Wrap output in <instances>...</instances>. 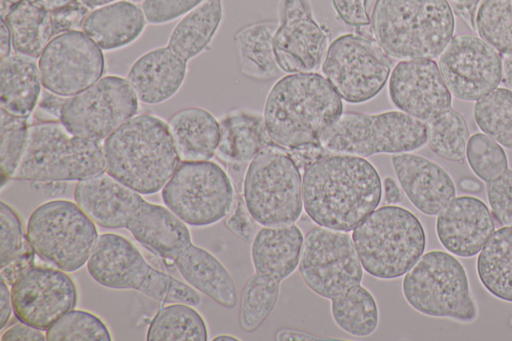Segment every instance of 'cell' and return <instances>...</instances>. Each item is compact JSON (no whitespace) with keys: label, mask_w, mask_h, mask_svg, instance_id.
I'll return each mask as SVG.
<instances>
[{"label":"cell","mask_w":512,"mask_h":341,"mask_svg":"<svg viewBox=\"0 0 512 341\" xmlns=\"http://www.w3.org/2000/svg\"><path fill=\"white\" fill-rule=\"evenodd\" d=\"M225 224L233 234L250 243L261 228L249 212L242 192H236L233 206L225 217Z\"/></svg>","instance_id":"cell-44"},{"label":"cell","mask_w":512,"mask_h":341,"mask_svg":"<svg viewBox=\"0 0 512 341\" xmlns=\"http://www.w3.org/2000/svg\"><path fill=\"white\" fill-rule=\"evenodd\" d=\"M103 148L105 172L144 195L162 190L181 163L168 124L148 113L122 124Z\"/></svg>","instance_id":"cell-5"},{"label":"cell","mask_w":512,"mask_h":341,"mask_svg":"<svg viewBox=\"0 0 512 341\" xmlns=\"http://www.w3.org/2000/svg\"><path fill=\"white\" fill-rule=\"evenodd\" d=\"M428 142L426 124L401 111L377 114L342 112L324 131L320 144L327 153L369 157L410 153Z\"/></svg>","instance_id":"cell-11"},{"label":"cell","mask_w":512,"mask_h":341,"mask_svg":"<svg viewBox=\"0 0 512 341\" xmlns=\"http://www.w3.org/2000/svg\"><path fill=\"white\" fill-rule=\"evenodd\" d=\"M118 0H80L82 4H84L87 8L94 9Z\"/></svg>","instance_id":"cell-55"},{"label":"cell","mask_w":512,"mask_h":341,"mask_svg":"<svg viewBox=\"0 0 512 341\" xmlns=\"http://www.w3.org/2000/svg\"><path fill=\"white\" fill-rule=\"evenodd\" d=\"M304 235L295 225L262 226L251 242L254 274L244 286L239 307V323L246 332L257 330L273 311L280 284L299 265Z\"/></svg>","instance_id":"cell-9"},{"label":"cell","mask_w":512,"mask_h":341,"mask_svg":"<svg viewBox=\"0 0 512 341\" xmlns=\"http://www.w3.org/2000/svg\"><path fill=\"white\" fill-rule=\"evenodd\" d=\"M401 288L406 302L423 315L461 323L478 316L466 269L448 251L423 253L404 275Z\"/></svg>","instance_id":"cell-12"},{"label":"cell","mask_w":512,"mask_h":341,"mask_svg":"<svg viewBox=\"0 0 512 341\" xmlns=\"http://www.w3.org/2000/svg\"><path fill=\"white\" fill-rule=\"evenodd\" d=\"M47 8L51 10L60 9L70 5L76 0H40Z\"/></svg>","instance_id":"cell-54"},{"label":"cell","mask_w":512,"mask_h":341,"mask_svg":"<svg viewBox=\"0 0 512 341\" xmlns=\"http://www.w3.org/2000/svg\"><path fill=\"white\" fill-rule=\"evenodd\" d=\"M430 149L438 156L463 163L470 137L464 117L453 108L426 124Z\"/></svg>","instance_id":"cell-36"},{"label":"cell","mask_w":512,"mask_h":341,"mask_svg":"<svg viewBox=\"0 0 512 341\" xmlns=\"http://www.w3.org/2000/svg\"><path fill=\"white\" fill-rule=\"evenodd\" d=\"M383 198L389 205H397L403 200V194L392 177H386L383 181Z\"/></svg>","instance_id":"cell-49"},{"label":"cell","mask_w":512,"mask_h":341,"mask_svg":"<svg viewBox=\"0 0 512 341\" xmlns=\"http://www.w3.org/2000/svg\"><path fill=\"white\" fill-rule=\"evenodd\" d=\"M486 195L493 217L502 226H512V169L486 182Z\"/></svg>","instance_id":"cell-42"},{"label":"cell","mask_w":512,"mask_h":341,"mask_svg":"<svg viewBox=\"0 0 512 341\" xmlns=\"http://www.w3.org/2000/svg\"><path fill=\"white\" fill-rule=\"evenodd\" d=\"M105 172L103 143L70 133L60 121L29 125L26 146L12 179L82 181Z\"/></svg>","instance_id":"cell-8"},{"label":"cell","mask_w":512,"mask_h":341,"mask_svg":"<svg viewBox=\"0 0 512 341\" xmlns=\"http://www.w3.org/2000/svg\"><path fill=\"white\" fill-rule=\"evenodd\" d=\"M0 295V329H3L10 319L13 307L11 301V292L8 288V284L2 279Z\"/></svg>","instance_id":"cell-48"},{"label":"cell","mask_w":512,"mask_h":341,"mask_svg":"<svg viewBox=\"0 0 512 341\" xmlns=\"http://www.w3.org/2000/svg\"><path fill=\"white\" fill-rule=\"evenodd\" d=\"M329 31L313 17L307 0H284L274 35V51L283 72H316L329 47Z\"/></svg>","instance_id":"cell-21"},{"label":"cell","mask_w":512,"mask_h":341,"mask_svg":"<svg viewBox=\"0 0 512 341\" xmlns=\"http://www.w3.org/2000/svg\"><path fill=\"white\" fill-rule=\"evenodd\" d=\"M473 117L478 128L512 150V91L497 87L475 101Z\"/></svg>","instance_id":"cell-35"},{"label":"cell","mask_w":512,"mask_h":341,"mask_svg":"<svg viewBox=\"0 0 512 341\" xmlns=\"http://www.w3.org/2000/svg\"><path fill=\"white\" fill-rule=\"evenodd\" d=\"M437 64L452 96L462 101H477L502 81V54L473 34L453 36Z\"/></svg>","instance_id":"cell-19"},{"label":"cell","mask_w":512,"mask_h":341,"mask_svg":"<svg viewBox=\"0 0 512 341\" xmlns=\"http://www.w3.org/2000/svg\"><path fill=\"white\" fill-rule=\"evenodd\" d=\"M466 159L472 172L484 182L497 179L509 168L503 146L483 132L469 137Z\"/></svg>","instance_id":"cell-39"},{"label":"cell","mask_w":512,"mask_h":341,"mask_svg":"<svg viewBox=\"0 0 512 341\" xmlns=\"http://www.w3.org/2000/svg\"><path fill=\"white\" fill-rule=\"evenodd\" d=\"M299 273L315 294L330 301L334 323L354 337H368L379 325V308L362 285L363 267L347 232L316 226L304 236Z\"/></svg>","instance_id":"cell-2"},{"label":"cell","mask_w":512,"mask_h":341,"mask_svg":"<svg viewBox=\"0 0 512 341\" xmlns=\"http://www.w3.org/2000/svg\"><path fill=\"white\" fill-rule=\"evenodd\" d=\"M484 1L485 0H447L453 13L461 18L469 29L475 32L477 14Z\"/></svg>","instance_id":"cell-46"},{"label":"cell","mask_w":512,"mask_h":341,"mask_svg":"<svg viewBox=\"0 0 512 341\" xmlns=\"http://www.w3.org/2000/svg\"><path fill=\"white\" fill-rule=\"evenodd\" d=\"M435 230L440 244L451 254L477 255L495 230L487 205L471 195L455 196L438 214Z\"/></svg>","instance_id":"cell-23"},{"label":"cell","mask_w":512,"mask_h":341,"mask_svg":"<svg viewBox=\"0 0 512 341\" xmlns=\"http://www.w3.org/2000/svg\"><path fill=\"white\" fill-rule=\"evenodd\" d=\"M86 265L89 275L107 288L137 290L163 304L198 306L202 300L194 287L153 267L127 238L115 233L98 236Z\"/></svg>","instance_id":"cell-10"},{"label":"cell","mask_w":512,"mask_h":341,"mask_svg":"<svg viewBox=\"0 0 512 341\" xmlns=\"http://www.w3.org/2000/svg\"><path fill=\"white\" fill-rule=\"evenodd\" d=\"M167 124L182 162L207 161L215 156L220 126L211 112L200 107L185 108Z\"/></svg>","instance_id":"cell-28"},{"label":"cell","mask_w":512,"mask_h":341,"mask_svg":"<svg viewBox=\"0 0 512 341\" xmlns=\"http://www.w3.org/2000/svg\"><path fill=\"white\" fill-rule=\"evenodd\" d=\"M476 32L505 56H512V0H485L476 18Z\"/></svg>","instance_id":"cell-37"},{"label":"cell","mask_w":512,"mask_h":341,"mask_svg":"<svg viewBox=\"0 0 512 341\" xmlns=\"http://www.w3.org/2000/svg\"><path fill=\"white\" fill-rule=\"evenodd\" d=\"M161 196L165 206L183 222L206 227L225 219L236 190L219 164L210 160L181 162Z\"/></svg>","instance_id":"cell-15"},{"label":"cell","mask_w":512,"mask_h":341,"mask_svg":"<svg viewBox=\"0 0 512 341\" xmlns=\"http://www.w3.org/2000/svg\"><path fill=\"white\" fill-rule=\"evenodd\" d=\"M95 224L76 202L54 199L32 212L26 232L36 256L53 267L74 272L89 260L99 236Z\"/></svg>","instance_id":"cell-14"},{"label":"cell","mask_w":512,"mask_h":341,"mask_svg":"<svg viewBox=\"0 0 512 341\" xmlns=\"http://www.w3.org/2000/svg\"><path fill=\"white\" fill-rule=\"evenodd\" d=\"M19 214L6 202L0 207V266L32 251Z\"/></svg>","instance_id":"cell-41"},{"label":"cell","mask_w":512,"mask_h":341,"mask_svg":"<svg viewBox=\"0 0 512 341\" xmlns=\"http://www.w3.org/2000/svg\"><path fill=\"white\" fill-rule=\"evenodd\" d=\"M388 91L399 110L425 124L452 108V94L432 59L398 62L390 74Z\"/></svg>","instance_id":"cell-22"},{"label":"cell","mask_w":512,"mask_h":341,"mask_svg":"<svg viewBox=\"0 0 512 341\" xmlns=\"http://www.w3.org/2000/svg\"><path fill=\"white\" fill-rule=\"evenodd\" d=\"M12 37L8 25L1 18L0 29V58L1 60L11 55Z\"/></svg>","instance_id":"cell-51"},{"label":"cell","mask_w":512,"mask_h":341,"mask_svg":"<svg viewBox=\"0 0 512 341\" xmlns=\"http://www.w3.org/2000/svg\"><path fill=\"white\" fill-rule=\"evenodd\" d=\"M204 0H142L140 7L147 23L165 24L186 15Z\"/></svg>","instance_id":"cell-43"},{"label":"cell","mask_w":512,"mask_h":341,"mask_svg":"<svg viewBox=\"0 0 512 341\" xmlns=\"http://www.w3.org/2000/svg\"><path fill=\"white\" fill-rule=\"evenodd\" d=\"M279 23L259 21L235 33L234 43L242 75L257 81L276 79L283 72L274 51V35Z\"/></svg>","instance_id":"cell-31"},{"label":"cell","mask_w":512,"mask_h":341,"mask_svg":"<svg viewBox=\"0 0 512 341\" xmlns=\"http://www.w3.org/2000/svg\"><path fill=\"white\" fill-rule=\"evenodd\" d=\"M339 18L347 25L362 28L369 26L371 17L368 9L370 0H331Z\"/></svg>","instance_id":"cell-45"},{"label":"cell","mask_w":512,"mask_h":341,"mask_svg":"<svg viewBox=\"0 0 512 341\" xmlns=\"http://www.w3.org/2000/svg\"><path fill=\"white\" fill-rule=\"evenodd\" d=\"M502 82L504 83L505 87L512 91V56L504 55Z\"/></svg>","instance_id":"cell-52"},{"label":"cell","mask_w":512,"mask_h":341,"mask_svg":"<svg viewBox=\"0 0 512 341\" xmlns=\"http://www.w3.org/2000/svg\"><path fill=\"white\" fill-rule=\"evenodd\" d=\"M42 331L43 330L20 322L7 329L2 334L1 340L43 341L46 340V334H44Z\"/></svg>","instance_id":"cell-47"},{"label":"cell","mask_w":512,"mask_h":341,"mask_svg":"<svg viewBox=\"0 0 512 341\" xmlns=\"http://www.w3.org/2000/svg\"><path fill=\"white\" fill-rule=\"evenodd\" d=\"M148 341H206L208 329L202 315L185 303H170L158 310L151 320Z\"/></svg>","instance_id":"cell-34"},{"label":"cell","mask_w":512,"mask_h":341,"mask_svg":"<svg viewBox=\"0 0 512 341\" xmlns=\"http://www.w3.org/2000/svg\"><path fill=\"white\" fill-rule=\"evenodd\" d=\"M220 137L216 156L229 170L236 192H242L246 169L266 146L275 144L263 115L246 110L230 111L219 121Z\"/></svg>","instance_id":"cell-25"},{"label":"cell","mask_w":512,"mask_h":341,"mask_svg":"<svg viewBox=\"0 0 512 341\" xmlns=\"http://www.w3.org/2000/svg\"><path fill=\"white\" fill-rule=\"evenodd\" d=\"M460 186L463 190L469 192H477L481 190V184L475 179L465 178L460 181Z\"/></svg>","instance_id":"cell-53"},{"label":"cell","mask_w":512,"mask_h":341,"mask_svg":"<svg viewBox=\"0 0 512 341\" xmlns=\"http://www.w3.org/2000/svg\"><path fill=\"white\" fill-rule=\"evenodd\" d=\"M242 194L261 226L295 224L304 210L302 171L287 150L268 145L249 163Z\"/></svg>","instance_id":"cell-13"},{"label":"cell","mask_w":512,"mask_h":341,"mask_svg":"<svg viewBox=\"0 0 512 341\" xmlns=\"http://www.w3.org/2000/svg\"><path fill=\"white\" fill-rule=\"evenodd\" d=\"M74 199L97 225L129 230L141 245L172 261L197 291L225 308L236 306L230 272L216 256L192 242L186 223L166 206L148 202L106 172L77 182Z\"/></svg>","instance_id":"cell-1"},{"label":"cell","mask_w":512,"mask_h":341,"mask_svg":"<svg viewBox=\"0 0 512 341\" xmlns=\"http://www.w3.org/2000/svg\"><path fill=\"white\" fill-rule=\"evenodd\" d=\"M10 292L15 317L43 331L74 309L78 299L73 278L53 266H31L15 280Z\"/></svg>","instance_id":"cell-20"},{"label":"cell","mask_w":512,"mask_h":341,"mask_svg":"<svg viewBox=\"0 0 512 341\" xmlns=\"http://www.w3.org/2000/svg\"><path fill=\"white\" fill-rule=\"evenodd\" d=\"M277 340H280V341H284V340H305V341H316V340H339V339H334V338H324V337H319V336H315V335H312V334H309V333H305V332H302V331H296V330H291V329H281L279 330L277 333H276V337H275Z\"/></svg>","instance_id":"cell-50"},{"label":"cell","mask_w":512,"mask_h":341,"mask_svg":"<svg viewBox=\"0 0 512 341\" xmlns=\"http://www.w3.org/2000/svg\"><path fill=\"white\" fill-rule=\"evenodd\" d=\"M212 340L213 341H216V340L239 341L240 339L237 337H234L233 335H229V334H219V335L215 336Z\"/></svg>","instance_id":"cell-57"},{"label":"cell","mask_w":512,"mask_h":341,"mask_svg":"<svg viewBox=\"0 0 512 341\" xmlns=\"http://www.w3.org/2000/svg\"><path fill=\"white\" fill-rule=\"evenodd\" d=\"M187 60L168 45L147 51L130 66L126 79L138 100L149 105L163 103L182 87Z\"/></svg>","instance_id":"cell-26"},{"label":"cell","mask_w":512,"mask_h":341,"mask_svg":"<svg viewBox=\"0 0 512 341\" xmlns=\"http://www.w3.org/2000/svg\"><path fill=\"white\" fill-rule=\"evenodd\" d=\"M342 112V98L323 75L293 73L271 87L263 118L271 140L291 152L321 146V135Z\"/></svg>","instance_id":"cell-4"},{"label":"cell","mask_w":512,"mask_h":341,"mask_svg":"<svg viewBox=\"0 0 512 341\" xmlns=\"http://www.w3.org/2000/svg\"><path fill=\"white\" fill-rule=\"evenodd\" d=\"M383 184L364 157L325 153L302 172L303 208L318 226L350 232L381 202Z\"/></svg>","instance_id":"cell-3"},{"label":"cell","mask_w":512,"mask_h":341,"mask_svg":"<svg viewBox=\"0 0 512 341\" xmlns=\"http://www.w3.org/2000/svg\"><path fill=\"white\" fill-rule=\"evenodd\" d=\"M138 101L126 78L107 75L66 98L59 121L70 133L101 142L136 115Z\"/></svg>","instance_id":"cell-17"},{"label":"cell","mask_w":512,"mask_h":341,"mask_svg":"<svg viewBox=\"0 0 512 341\" xmlns=\"http://www.w3.org/2000/svg\"><path fill=\"white\" fill-rule=\"evenodd\" d=\"M476 272L492 296L512 303V226L494 230L478 253Z\"/></svg>","instance_id":"cell-32"},{"label":"cell","mask_w":512,"mask_h":341,"mask_svg":"<svg viewBox=\"0 0 512 341\" xmlns=\"http://www.w3.org/2000/svg\"><path fill=\"white\" fill-rule=\"evenodd\" d=\"M391 163L403 192L421 213L437 215L456 196L451 175L438 163L413 153L394 154Z\"/></svg>","instance_id":"cell-24"},{"label":"cell","mask_w":512,"mask_h":341,"mask_svg":"<svg viewBox=\"0 0 512 341\" xmlns=\"http://www.w3.org/2000/svg\"><path fill=\"white\" fill-rule=\"evenodd\" d=\"M351 238L364 271L381 280L404 276L426 247L421 221L399 205L377 207L352 230Z\"/></svg>","instance_id":"cell-7"},{"label":"cell","mask_w":512,"mask_h":341,"mask_svg":"<svg viewBox=\"0 0 512 341\" xmlns=\"http://www.w3.org/2000/svg\"><path fill=\"white\" fill-rule=\"evenodd\" d=\"M49 341H111L106 324L85 310L72 309L46 330Z\"/></svg>","instance_id":"cell-38"},{"label":"cell","mask_w":512,"mask_h":341,"mask_svg":"<svg viewBox=\"0 0 512 341\" xmlns=\"http://www.w3.org/2000/svg\"><path fill=\"white\" fill-rule=\"evenodd\" d=\"M23 0H0L1 5V17L5 16V14L16 4L20 3Z\"/></svg>","instance_id":"cell-56"},{"label":"cell","mask_w":512,"mask_h":341,"mask_svg":"<svg viewBox=\"0 0 512 341\" xmlns=\"http://www.w3.org/2000/svg\"><path fill=\"white\" fill-rule=\"evenodd\" d=\"M16 53L39 58L48 43L60 34L54 11L40 0H23L5 16Z\"/></svg>","instance_id":"cell-30"},{"label":"cell","mask_w":512,"mask_h":341,"mask_svg":"<svg viewBox=\"0 0 512 341\" xmlns=\"http://www.w3.org/2000/svg\"><path fill=\"white\" fill-rule=\"evenodd\" d=\"M374 39L392 58H438L453 37L454 13L447 0H376Z\"/></svg>","instance_id":"cell-6"},{"label":"cell","mask_w":512,"mask_h":341,"mask_svg":"<svg viewBox=\"0 0 512 341\" xmlns=\"http://www.w3.org/2000/svg\"><path fill=\"white\" fill-rule=\"evenodd\" d=\"M146 23L140 5L130 0H118L91 9L83 19L81 29L101 50L112 51L137 40Z\"/></svg>","instance_id":"cell-27"},{"label":"cell","mask_w":512,"mask_h":341,"mask_svg":"<svg viewBox=\"0 0 512 341\" xmlns=\"http://www.w3.org/2000/svg\"><path fill=\"white\" fill-rule=\"evenodd\" d=\"M1 108L10 114L29 117L43 86L36 58L15 53L1 60Z\"/></svg>","instance_id":"cell-29"},{"label":"cell","mask_w":512,"mask_h":341,"mask_svg":"<svg viewBox=\"0 0 512 341\" xmlns=\"http://www.w3.org/2000/svg\"><path fill=\"white\" fill-rule=\"evenodd\" d=\"M0 162L2 186L12 179L23 155L28 137V118L8 113L1 108Z\"/></svg>","instance_id":"cell-40"},{"label":"cell","mask_w":512,"mask_h":341,"mask_svg":"<svg viewBox=\"0 0 512 341\" xmlns=\"http://www.w3.org/2000/svg\"><path fill=\"white\" fill-rule=\"evenodd\" d=\"M38 65L45 90L68 98L102 77L105 59L102 50L84 32L71 30L48 43Z\"/></svg>","instance_id":"cell-18"},{"label":"cell","mask_w":512,"mask_h":341,"mask_svg":"<svg viewBox=\"0 0 512 341\" xmlns=\"http://www.w3.org/2000/svg\"><path fill=\"white\" fill-rule=\"evenodd\" d=\"M222 16V0H204L176 24L167 45L187 61L196 57L213 39Z\"/></svg>","instance_id":"cell-33"},{"label":"cell","mask_w":512,"mask_h":341,"mask_svg":"<svg viewBox=\"0 0 512 341\" xmlns=\"http://www.w3.org/2000/svg\"><path fill=\"white\" fill-rule=\"evenodd\" d=\"M392 61L372 35L347 33L334 39L321 65L323 76L352 104L374 98L390 77Z\"/></svg>","instance_id":"cell-16"}]
</instances>
